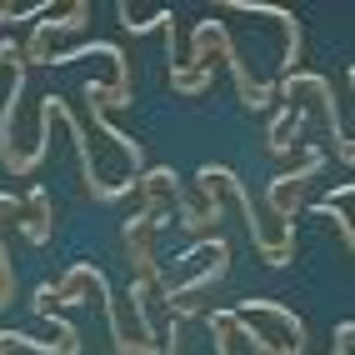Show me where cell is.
<instances>
[{
    "label": "cell",
    "mask_w": 355,
    "mask_h": 355,
    "mask_svg": "<svg viewBox=\"0 0 355 355\" xmlns=\"http://www.w3.org/2000/svg\"><path fill=\"white\" fill-rule=\"evenodd\" d=\"M325 171V150L320 146H305V160H300V171H280L270 185H266V205H270V216L280 220V230L295 235V216H300V191H305V180H315Z\"/></svg>",
    "instance_id": "obj_2"
},
{
    "label": "cell",
    "mask_w": 355,
    "mask_h": 355,
    "mask_svg": "<svg viewBox=\"0 0 355 355\" xmlns=\"http://www.w3.org/2000/svg\"><path fill=\"white\" fill-rule=\"evenodd\" d=\"M130 196H140V210H155V216H160V205H175V210L185 205L180 175H175V171H165V165H155V171H146V175H135Z\"/></svg>",
    "instance_id": "obj_5"
},
{
    "label": "cell",
    "mask_w": 355,
    "mask_h": 355,
    "mask_svg": "<svg viewBox=\"0 0 355 355\" xmlns=\"http://www.w3.org/2000/svg\"><path fill=\"white\" fill-rule=\"evenodd\" d=\"M0 355H80V345L35 340V336H20V330H0Z\"/></svg>",
    "instance_id": "obj_6"
},
{
    "label": "cell",
    "mask_w": 355,
    "mask_h": 355,
    "mask_svg": "<svg viewBox=\"0 0 355 355\" xmlns=\"http://www.w3.org/2000/svg\"><path fill=\"white\" fill-rule=\"evenodd\" d=\"M165 20H171V15H165ZM121 26H125V31H135V35H146V31H155V26H150V20L140 15L135 6H121Z\"/></svg>",
    "instance_id": "obj_10"
},
{
    "label": "cell",
    "mask_w": 355,
    "mask_h": 355,
    "mask_svg": "<svg viewBox=\"0 0 355 355\" xmlns=\"http://www.w3.org/2000/svg\"><path fill=\"white\" fill-rule=\"evenodd\" d=\"M210 80H216V65H185V60H171V85H175V96L185 101H196L210 90Z\"/></svg>",
    "instance_id": "obj_8"
},
{
    "label": "cell",
    "mask_w": 355,
    "mask_h": 355,
    "mask_svg": "<svg viewBox=\"0 0 355 355\" xmlns=\"http://www.w3.org/2000/svg\"><path fill=\"white\" fill-rule=\"evenodd\" d=\"M6 216H15V196L0 191V305L15 300V266H10V250H6Z\"/></svg>",
    "instance_id": "obj_9"
},
{
    "label": "cell",
    "mask_w": 355,
    "mask_h": 355,
    "mask_svg": "<svg viewBox=\"0 0 355 355\" xmlns=\"http://www.w3.org/2000/svg\"><path fill=\"white\" fill-rule=\"evenodd\" d=\"M51 20H35V35H31V45L20 55H26V65H45L51 60V40L55 35H70V31H80L85 26V15H90V6L85 0H76V6H65V10H45Z\"/></svg>",
    "instance_id": "obj_3"
},
{
    "label": "cell",
    "mask_w": 355,
    "mask_h": 355,
    "mask_svg": "<svg viewBox=\"0 0 355 355\" xmlns=\"http://www.w3.org/2000/svg\"><path fill=\"white\" fill-rule=\"evenodd\" d=\"M300 130H305V105H280L275 121H270V130H266V146H270L275 155H286V150L295 146Z\"/></svg>",
    "instance_id": "obj_7"
},
{
    "label": "cell",
    "mask_w": 355,
    "mask_h": 355,
    "mask_svg": "<svg viewBox=\"0 0 355 355\" xmlns=\"http://www.w3.org/2000/svg\"><path fill=\"white\" fill-rule=\"evenodd\" d=\"M15 216H20V235H26L31 245H45L55 230V205L45 196V185H31L26 196H15Z\"/></svg>",
    "instance_id": "obj_4"
},
{
    "label": "cell",
    "mask_w": 355,
    "mask_h": 355,
    "mask_svg": "<svg viewBox=\"0 0 355 355\" xmlns=\"http://www.w3.org/2000/svg\"><path fill=\"white\" fill-rule=\"evenodd\" d=\"M230 330H241L255 355H305V320L280 300H241Z\"/></svg>",
    "instance_id": "obj_1"
}]
</instances>
